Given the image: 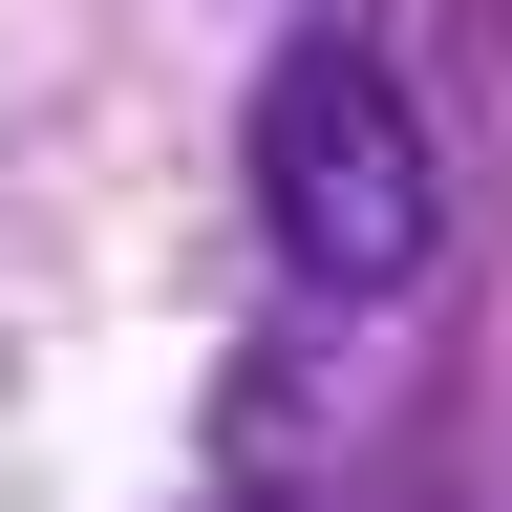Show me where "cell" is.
Instances as JSON below:
<instances>
[{
  "mask_svg": "<svg viewBox=\"0 0 512 512\" xmlns=\"http://www.w3.org/2000/svg\"><path fill=\"white\" fill-rule=\"evenodd\" d=\"M256 235L299 256V299H406L427 256H448L427 86H406L363 22H299L278 64H256Z\"/></svg>",
  "mask_w": 512,
  "mask_h": 512,
  "instance_id": "1",
  "label": "cell"
}]
</instances>
